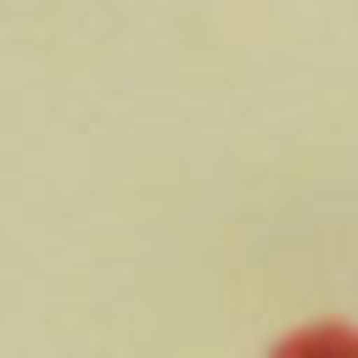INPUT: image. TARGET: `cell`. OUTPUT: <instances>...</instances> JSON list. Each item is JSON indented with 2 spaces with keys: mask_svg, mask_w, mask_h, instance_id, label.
I'll return each mask as SVG.
<instances>
[{
  "mask_svg": "<svg viewBox=\"0 0 358 358\" xmlns=\"http://www.w3.org/2000/svg\"><path fill=\"white\" fill-rule=\"evenodd\" d=\"M274 358H358V330L341 324H308L274 347Z\"/></svg>",
  "mask_w": 358,
  "mask_h": 358,
  "instance_id": "cell-1",
  "label": "cell"
}]
</instances>
